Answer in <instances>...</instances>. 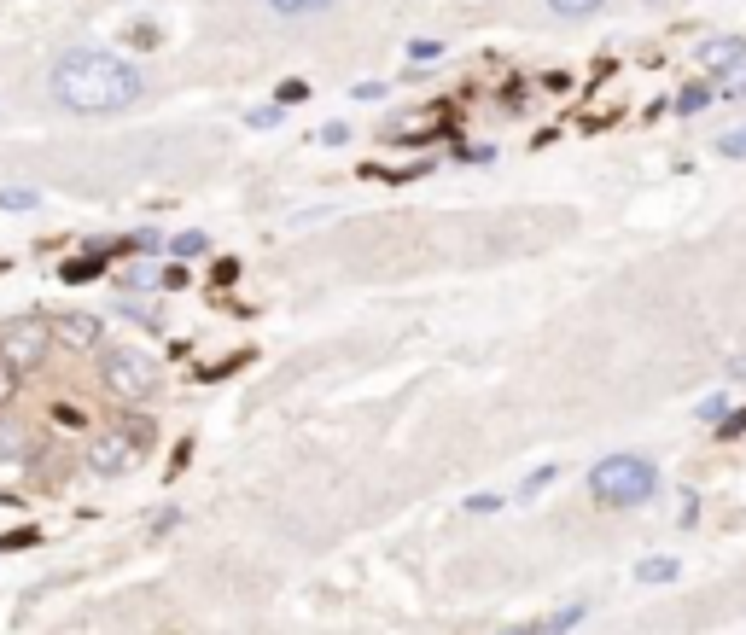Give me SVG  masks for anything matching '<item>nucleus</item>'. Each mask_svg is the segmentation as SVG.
Masks as SVG:
<instances>
[{
  "label": "nucleus",
  "mask_w": 746,
  "mask_h": 635,
  "mask_svg": "<svg viewBox=\"0 0 746 635\" xmlns=\"http://www.w3.org/2000/svg\"><path fill=\"white\" fill-rule=\"evenodd\" d=\"M677 560H642V566H636V577H642V583H677Z\"/></svg>",
  "instance_id": "11"
},
{
  "label": "nucleus",
  "mask_w": 746,
  "mask_h": 635,
  "mask_svg": "<svg viewBox=\"0 0 746 635\" xmlns=\"http://www.w3.org/2000/svg\"><path fill=\"white\" fill-rule=\"evenodd\" d=\"M583 612H589V606L577 601V606H566V612H554L543 630H548V635H566V630H577V624H583Z\"/></svg>",
  "instance_id": "12"
},
{
  "label": "nucleus",
  "mask_w": 746,
  "mask_h": 635,
  "mask_svg": "<svg viewBox=\"0 0 746 635\" xmlns=\"http://www.w3.org/2000/svg\"><path fill=\"white\" fill-rule=\"evenodd\" d=\"M502 635H548V630L537 624V618H525V624H513V630H502Z\"/></svg>",
  "instance_id": "26"
},
{
  "label": "nucleus",
  "mask_w": 746,
  "mask_h": 635,
  "mask_svg": "<svg viewBox=\"0 0 746 635\" xmlns=\"http://www.w3.org/2000/svg\"><path fill=\"white\" fill-rule=\"evenodd\" d=\"M47 88H53V105H65L76 117H111L146 94V76H140V65L105 53V47H76V53L53 59Z\"/></svg>",
  "instance_id": "1"
},
{
  "label": "nucleus",
  "mask_w": 746,
  "mask_h": 635,
  "mask_svg": "<svg viewBox=\"0 0 746 635\" xmlns=\"http://www.w3.org/2000/svg\"><path fill=\"white\" fill-rule=\"evenodd\" d=\"M554 478H560V467H537L531 478H525V484H519V502H531V496H537V490H548Z\"/></svg>",
  "instance_id": "14"
},
{
  "label": "nucleus",
  "mask_w": 746,
  "mask_h": 635,
  "mask_svg": "<svg viewBox=\"0 0 746 635\" xmlns=\"http://www.w3.org/2000/svg\"><path fill=\"white\" fill-rule=\"evenodd\" d=\"M204 251V234H175V257H199Z\"/></svg>",
  "instance_id": "17"
},
{
  "label": "nucleus",
  "mask_w": 746,
  "mask_h": 635,
  "mask_svg": "<svg viewBox=\"0 0 746 635\" xmlns=\"http://www.w3.org/2000/svg\"><path fill=\"white\" fill-rule=\"evenodd\" d=\"M100 379H105V391L111 397H123V402H146L152 391H158V362L152 356H140V350H105V368H100Z\"/></svg>",
  "instance_id": "3"
},
{
  "label": "nucleus",
  "mask_w": 746,
  "mask_h": 635,
  "mask_svg": "<svg viewBox=\"0 0 746 635\" xmlns=\"http://www.w3.org/2000/svg\"><path fill=\"white\" fill-rule=\"evenodd\" d=\"M129 292H146V286H164V268H152V263H129L123 274H117Z\"/></svg>",
  "instance_id": "9"
},
{
  "label": "nucleus",
  "mask_w": 746,
  "mask_h": 635,
  "mask_svg": "<svg viewBox=\"0 0 746 635\" xmlns=\"http://www.w3.org/2000/svg\"><path fill=\"white\" fill-rule=\"evenodd\" d=\"M443 47L438 41H408V59H414V65H420V59H438Z\"/></svg>",
  "instance_id": "21"
},
{
  "label": "nucleus",
  "mask_w": 746,
  "mask_h": 635,
  "mask_svg": "<svg viewBox=\"0 0 746 635\" xmlns=\"http://www.w3.org/2000/svg\"><path fill=\"white\" fill-rule=\"evenodd\" d=\"M269 12H280V18H309V12H327L333 0H263Z\"/></svg>",
  "instance_id": "10"
},
{
  "label": "nucleus",
  "mask_w": 746,
  "mask_h": 635,
  "mask_svg": "<svg viewBox=\"0 0 746 635\" xmlns=\"http://www.w3.org/2000/svg\"><path fill=\"white\" fill-rule=\"evenodd\" d=\"M729 379H746V356H735V362H729Z\"/></svg>",
  "instance_id": "27"
},
{
  "label": "nucleus",
  "mask_w": 746,
  "mask_h": 635,
  "mask_svg": "<svg viewBox=\"0 0 746 635\" xmlns=\"http://www.w3.org/2000/svg\"><path fill=\"white\" fill-rule=\"evenodd\" d=\"M717 152H723V158H746V129L717 134Z\"/></svg>",
  "instance_id": "15"
},
{
  "label": "nucleus",
  "mask_w": 746,
  "mask_h": 635,
  "mask_svg": "<svg viewBox=\"0 0 746 635\" xmlns=\"http://www.w3.org/2000/svg\"><path fill=\"white\" fill-rule=\"evenodd\" d=\"M741 432H746V408L729 414V420H717V437H741Z\"/></svg>",
  "instance_id": "22"
},
{
  "label": "nucleus",
  "mask_w": 746,
  "mask_h": 635,
  "mask_svg": "<svg viewBox=\"0 0 746 635\" xmlns=\"http://www.w3.org/2000/svg\"><path fill=\"white\" fill-rule=\"evenodd\" d=\"M700 76L717 94H746V41L741 35H717L700 47Z\"/></svg>",
  "instance_id": "4"
},
{
  "label": "nucleus",
  "mask_w": 746,
  "mask_h": 635,
  "mask_svg": "<svg viewBox=\"0 0 746 635\" xmlns=\"http://www.w3.org/2000/svg\"><path fill=\"white\" fill-rule=\"evenodd\" d=\"M53 338H59V344H70V350H100L105 327L94 321V315H65V321L53 327Z\"/></svg>",
  "instance_id": "7"
},
{
  "label": "nucleus",
  "mask_w": 746,
  "mask_h": 635,
  "mask_svg": "<svg viewBox=\"0 0 746 635\" xmlns=\"http://www.w3.org/2000/svg\"><path fill=\"white\" fill-rule=\"evenodd\" d=\"M589 496L601 507L630 513V507H642V502L659 496V467H653L647 455H607V461L589 467Z\"/></svg>",
  "instance_id": "2"
},
{
  "label": "nucleus",
  "mask_w": 746,
  "mask_h": 635,
  "mask_svg": "<svg viewBox=\"0 0 746 635\" xmlns=\"http://www.w3.org/2000/svg\"><path fill=\"white\" fill-rule=\"evenodd\" d=\"M723 414H729V402H723V397H706V402H700V420H706V426H717Z\"/></svg>",
  "instance_id": "18"
},
{
  "label": "nucleus",
  "mask_w": 746,
  "mask_h": 635,
  "mask_svg": "<svg viewBox=\"0 0 746 635\" xmlns=\"http://www.w3.org/2000/svg\"><path fill=\"white\" fill-rule=\"evenodd\" d=\"M309 94V82H280V105H298Z\"/></svg>",
  "instance_id": "24"
},
{
  "label": "nucleus",
  "mask_w": 746,
  "mask_h": 635,
  "mask_svg": "<svg viewBox=\"0 0 746 635\" xmlns=\"http://www.w3.org/2000/svg\"><path fill=\"white\" fill-rule=\"evenodd\" d=\"M35 193H24V187H12V193H0V210H30Z\"/></svg>",
  "instance_id": "19"
},
{
  "label": "nucleus",
  "mask_w": 746,
  "mask_h": 635,
  "mask_svg": "<svg viewBox=\"0 0 746 635\" xmlns=\"http://www.w3.org/2000/svg\"><path fill=\"white\" fill-rule=\"evenodd\" d=\"M140 449H146V426H123V432H105V437H94V443H88V467L111 478V472L135 467Z\"/></svg>",
  "instance_id": "5"
},
{
  "label": "nucleus",
  "mask_w": 746,
  "mask_h": 635,
  "mask_svg": "<svg viewBox=\"0 0 746 635\" xmlns=\"http://www.w3.org/2000/svg\"><path fill=\"white\" fill-rule=\"evenodd\" d=\"M18 379H24V373L12 368V362H0V408H6V402L18 397Z\"/></svg>",
  "instance_id": "16"
},
{
  "label": "nucleus",
  "mask_w": 746,
  "mask_h": 635,
  "mask_svg": "<svg viewBox=\"0 0 746 635\" xmlns=\"http://www.w3.org/2000/svg\"><path fill=\"white\" fill-rule=\"evenodd\" d=\"M53 426H82V408H76V402H59V408H53Z\"/></svg>",
  "instance_id": "20"
},
{
  "label": "nucleus",
  "mask_w": 746,
  "mask_h": 635,
  "mask_svg": "<svg viewBox=\"0 0 746 635\" xmlns=\"http://www.w3.org/2000/svg\"><path fill=\"white\" fill-rule=\"evenodd\" d=\"M607 0H548V12H560V18H589V12H601Z\"/></svg>",
  "instance_id": "13"
},
{
  "label": "nucleus",
  "mask_w": 746,
  "mask_h": 635,
  "mask_svg": "<svg viewBox=\"0 0 746 635\" xmlns=\"http://www.w3.org/2000/svg\"><path fill=\"white\" fill-rule=\"evenodd\" d=\"M280 123V105H263V111H251V129H274Z\"/></svg>",
  "instance_id": "23"
},
{
  "label": "nucleus",
  "mask_w": 746,
  "mask_h": 635,
  "mask_svg": "<svg viewBox=\"0 0 746 635\" xmlns=\"http://www.w3.org/2000/svg\"><path fill=\"white\" fill-rule=\"evenodd\" d=\"M712 100H717V88H712V82H688V88L677 94V111H682V117H694V111H706Z\"/></svg>",
  "instance_id": "8"
},
{
  "label": "nucleus",
  "mask_w": 746,
  "mask_h": 635,
  "mask_svg": "<svg viewBox=\"0 0 746 635\" xmlns=\"http://www.w3.org/2000/svg\"><path fill=\"white\" fill-rule=\"evenodd\" d=\"M47 344H53V333H47L41 321H18V327L0 333V362H12V368L24 373V368H35V362L47 356Z\"/></svg>",
  "instance_id": "6"
},
{
  "label": "nucleus",
  "mask_w": 746,
  "mask_h": 635,
  "mask_svg": "<svg viewBox=\"0 0 746 635\" xmlns=\"http://www.w3.org/2000/svg\"><path fill=\"white\" fill-rule=\"evenodd\" d=\"M502 507V496H467V513H496Z\"/></svg>",
  "instance_id": "25"
}]
</instances>
